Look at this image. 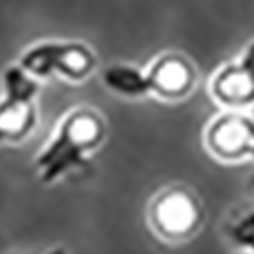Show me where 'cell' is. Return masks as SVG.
<instances>
[{"instance_id": "obj_1", "label": "cell", "mask_w": 254, "mask_h": 254, "mask_svg": "<svg viewBox=\"0 0 254 254\" xmlns=\"http://www.w3.org/2000/svg\"><path fill=\"white\" fill-rule=\"evenodd\" d=\"M100 136V126L92 116L75 114L61 126L57 138L49 144V149L39 157L37 167L43 181H53L69 167L86 165L83 155L96 144Z\"/></svg>"}, {"instance_id": "obj_2", "label": "cell", "mask_w": 254, "mask_h": 254, "mask_svg": "<svg viewBox=\"0 0 254 254\" xmlns=\"http://www.w3.org/2000/svg\"><path fill=\"white\" fill-rule=\"evenodd\" d=\"M35 83L18 69L6 73V100L0 104V134H18L31 124V98Z\"/></svg>"}, {"instance_id": "obj_3", "label": "cell", "mask_w": 254, "mask_h": 254, "mask_svg": "<svg viewBox=\"0 0 254 254\" xmlns=\"http://www.w3.org/2000/svg\"><path fill=\"white\" fill-rule=\"evenodd\" d=\"M25 67L35 73H47L51 69H63L67 73H79L90 65L88 55L75 47H59L47 45L31 51L25 57Z\"/></svg>"}, {"instance_id": "obj_4", "label": "cell", "mask_w": 254, "mask_h": 254, "mask_svg": "<svg viewBox=\"0 0 254 254\" xmlns=\"http://www.w3.org/2000/svg\"><path fill=\"white\" fill-rule=\"evenodd\" d=\"M211 142L222 153H254V124L246 118H228L214 126Z\"/></svg>"}, {"instance_id": "obj_5", "label": "cell", "mask_w": 254, "mask_h": 254, "mask_svg": "<svg viewBox=\"0 0 254 254\" xmlns=\"http://www.w3.org/2000/svg\"><path fill=\"white\" fill-rule=\"evenodd\" d=\"M157 216H159V222L165 230L179 234V232H185L193 226V222L197 218V211L187 195L173 193L159 205Z\"/></svg>"}, {"instance_id": "obj_6", "label": "cell", "mask_w": 254, "mask_h": 254, "mask_svg": "<svg viewBox=\"0 0 254 254\" xmlns=\"http://www.w3.org/2000/svg\"><path fill=\"white\" fill-rule=\"evenodd\" d=\"M216 88L224 100H244L254 96V79L242 65L240 69H226L220 75Z\"/></svg>"}, {"instance_id": "obj_7", "label": "cell", "mask_w": 254, "mask_h": 254, "mask_svg": "<svg viewBox=\"0 0 254 254\" xmlns=\"http://www.w3.org/2000/svg\"><path fill=\"white\" fill-rule=\"evenodd\" d=\"M149 75L151 88H159L163 92H177L187 83V69L179 61H161Z\"/></svg>"}, {"instance_id": "obj_8", "label": "cell", "mask_w": 254, "mask_h": 254, "mask_svg": "<svg viewBox=\"0 0 254 254\" xmlns=\"http://www.w3.org/2000/svg\"><path fill=\"white\" fill-rule=\"evenodd\" d=\"M106 83L110 88L126 94H142L151 90V75H140L138 71L126 69V67H112L106 71Z\"/></svg>"}, {"instance_id": "obj_9", "label": "cell", "mask_w": 254, "mask_h": 254, "mask_svg": "<svg viewBox=\"0 0 254 254\" xmlns=\"http://www.w3.org/2000/svg\"><path fill=\"white\" fill-rule=\"evenodd\" d=\"M232 236L234 240L242 246L254 248V214H250L248 218H244L234 230H232Z\"/></svg>"}, {"instance_id": "obj_10", "label": "cell", "mask_w": 254, "mask_h": 254, "mask_svg": "<svg viewBox=\"0 0 254 254\" xmlns=\"http://www.w3.org/2000/svg\"><path fill=\"white\" fill-rule=\"evenodd\" d=\"M244 69H246V71L250 73V77L254 79V45H252V49H250V53H248V57H246Z\"/></svg>"}, {"instance_id": "obj_11", "label": "cell", "mask_w": 254, "mask_h": 254, "mask_svg": "<svg viewBox=\"0 0 254 254\" xmlns=\"http://www.w3.org/2000/svg\"><path fill=\"white\" fill-rule=\"evenodd\" d=\"M51 254H63V252H59V250H57V252H51Z\"/></svg>"}]
</instances>
